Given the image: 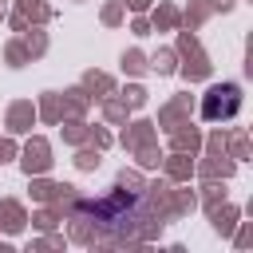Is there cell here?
<instances>
[{"mask_svg": "<svg viewBox=\"0 0 253 253\" xmlns=\"http://www.w3.org/2000/svg\"><path fill=\"white\" fill-rule=\"evenodd\" d=\"M206 213H210V221H213V229H217L221 237H229V233H233V225H237V206L217 202V206H210Z\"/></svg>", "mask_w": 253, "mask_h": 253, "instance_id": "cell-13", "label": "cell"}, {"mask_svg": "<svg viewBox=\"0 0 253 253\" xmlns=\"http://www.w3.org/2000/svg\"><path fill=\"white\" fill-rule=\"evenodd\" d=\"M51 146H47V138H28V146H24V154H20V166H24V174L32 178V174H47L51 170Z\"/></svg>", "mask_w": 253, "mask_h": 253, "instance_id": "cell-4", "label": "cell"}, {"mask_svg": "<svg viewBox=\"0 0 253 253\" xmlns=\"http://www.w3.org/2000/svg\"><path fill=\"white\" fill-rule=\"evenodd\" d=\"M83 91L91 95V103H95V99H107V95L115 91V79H111L107 71H87V75H83Z\"/></svg>", "mask_w": 253, "mask_h": 253, "instance_id": "cell-14", "label": "cell"}, {"mask_svg": "<svg viewBox=\"0 0 253 253\" xmlns=\"http://www.w3.org/2000/svg\"><path fill=\"white\" fill-rule=\"evenodd\" d=\"M130 32H134V36H150V20L138 12V16H134V24H130Z\"/></svg>", "mask_w": 253, "mask_h": 253, "instance_id": "cell-37", "label": "cell"}, {"mask_svg": "<svg viewBox=\"0 0 253 253\" xmlns=\"http://www.w3.org/2000/svg\"><path fill=\"white\" fill-rule=\"evenodd\" d=\"M63 142H71V146L91 142V126H87L83 119H67V123H63Z\"/></svg>", "mask_w": 253, "mask_h": 253, "instance_id": "cell-19", "label": "cell"}, {"mask_svg": "<svg viewBox=\"0 0 253 253\" xmlns=\"http://www.w3.org/2000/svg\"><path fill=\"white\" fill-rule=\"evenodd\" d=\"M126 111H130V107H126L119 95H107V99H103V115H107V123L123 126V123H126Z\"/></svg>", "mask_w": 253, "mask_h": 253, "instance_id": "cell-23", "label": "cell"}, {"mask_svg": "<svg viewBox=\"0 0 253 253\" xmlns=\"http://www.w3.org/2000/svg\"><path fill=\"white\" fill-rule=\"evenodd\" d=\"M190 107H194V99H190V95H174V99H170V103L158 111V123H154V126L174 130L178 123H186V119H190Z\"/></svg>", "mask_w": 253, "mask_h": 253, "instance_id": "cell-8", "label": "cell"}, {"mask_svg": "<svg viewBox=\"0 0 253 253\" xmlns=\"http://www.w3.org/2000/svg\"><path fill=\"white\" fill-rule=\"evenodd\" d=\"M210 12H213V8H210V0H190V8L182 12V24L194 32V28H202V24H206V16H210Z\"/></svg>", "mask_w": 253, "mask_h": 253, "instance_id": "cell-20", "label": "cell"}, {"mask_svg": "<svg viewBox=\"0 0 253 253\" xmlns=\"http://www.w3.org/2000/svg\"><path fill=\"white\" fill-rule=\"evenodd\" d=\"M32 198L36 202H71L75 198V186H59V182H47L43 174H32Z\"/></svg>", "mask_w": 253, "mask_h": 253, "instance_id": "cell-7", "label": "cell"}, {"mask_svg": "<svg viewBox=\"0 0 253 253\" xmlns=\"http://www.w3.org/2000/svg\"><path fill=\"white\" fill-rule=\"evenodd\" d=\"M59 99H63V115H71V119H83L87 107H91V95H87L83 87H71V91H63Z\"/></svg>", "mask_w": 253, "mask_h": 253, "instance_id": "cell-15", "label": "cell"}, {"mask_svg": "<svg viewBox=\"0 0 253 253\" xmlns=\"http://www.w3.org/2000/svg\"><path fill=\"white\" fill-rule=\"evenodd\" d=\"M119 99H123L126 107H146V99H150V95H146V87H142V83H130Z\"/></svg>", "mask_w": 253, "mask_h": 253, "instance_id": "cell-32", "label": "cell"}, {"mask_svg": "<svg viewBox=\"0 0 253 253\" xmlns=\"http://www.w3.org/2000/svg\"><path fill=\"white\" fill-rule=\"evenodd\" d=\"M134 158H138V166H142V170H154V166H162V154H158V146H154V142L138 146V150H134Z\"/></svg>", "mask_w": 253, "mask_h": 253, "instance_id": "cell-28", "label": "cell"}, {"mask_svg": "<svg viewBox=\"0 0 253 253\" xmlns=\"http://www.w3.org/2000/svg\"><path fill=\"white\" fill-rule=\"evenodd\" d=\"M32 249H63V237H55V233H51V237H40Z\"/></svg>", "mask_w": 253, "mask_h": 253, "instance_id": "cell-38", "label": "cell"}, {"mask_svg": "<svg viewBox=\"0 0 253 253\" xmlns=\"http://www.w3.org/2000/svg\"><path fill=\"white\" fill-rule=\"evenodd\" d=\"M178 24H182V12H178L174 4H166V0H162V4L154 8V16H150V28H158V32H174Z\"/></svg>", "mask_w": 253, "mask_h": 253, "instance_id": "cell-16", "label": "cell"}, {"mask_svg": "<svg viewBox=\"0 0 253 253\" xmlns=\"http://www.w3.org/2000/svg\"><path fill=\"white\" fill-rule=\"evenodd\" d=\"M99 162H103V150H99V146H83V150L75 154V166H79V170H95Z\"/></svg>", "mask_w": 253, "mask_h": 253, "instance_id": "cell-30", "label": "cell"}, {"mask_svg": "<svg viewBox=\"0 0 253 253\" xmlns=\"http://www.w3.org/2000/svg\"><path fill=\"white\" fill-rule=\"evenodd\" d=\"M24 225H28L24 206H20L16 198H4V202H0V229H4V233H20Z\"/></svg>", "mask_w": 253, "mask_h": 253, "instance_id": "cell-12", "label": "cell"}, {"mask_svg": "<svg viewBox=\"0 0 253 253\" xmlns=\"http://www.w3.org/2000/svg\"><path fill=\"white\" fill-rule=\"evenodd\" d=\"M16 4H20V12L28 16V24H32V20H36V24H47V20H51V8H47L43 0H16Z\"/></svg>", "mask_w": 253, "mask_h": 253, "instance_id": "cell-25", "label": "cell"}, {"mask_svg": "<svg viewBox=\"0 0 253 253\" xmlns=\"http://www.w3.org/2000/svg\"><path fill=\"white\" fill-rule=\"evenodd\" d=\"M103 24H107V28H115V24H123V0H111V4L103 8Z\"/></svg>", "mask_w": 253, "mask_h": 253, "instance_id": "cell-33", "label": "cell"}, {"mask_svg": "<svg viewBox=\"0 0 253 253\" xmlns=\"http://www.w3.org/2000/svg\"><path fill=\"white\" fill-rule=\"evenodd\" d=\"M28 221H32L36 229H55V225L63 221V206H59V202H43V210H36Z\"/></svg>", "mask_w": 253, "mask_h": 253, "instance_id": "cell-18", "label": "cell"}, {"mask_svg": "<svg viewBox=\"0 0 253 253\" xmlns=\"http://www.w3.org/2000/svg\"><path fill=\"white\" fill-rule=\"evenodd\" d=\"M36 115H40L43 123H59V119H63V99H59V91H43Z\"/></svg>", "mask_w": 253, "mask_h": 253, "instance_id": "cell-17", "label": "cell"}, {"mask_svg": "<svg viewBox=\"0 0 253 253\" xmlns=\"http://www.w3.org/2000/svg\"><path fill=\"white\" fill-rule=\"evenodd\" d=\"M115 186H123V190H130V194H142V190H146V182H142L138 170H119V182H115Z\"/></svg>", "mask_w": 253, "mask_h": 253, "instance_id": "cell-31", "label": "cell"}, {"mask_svg": "<svg viewBox=\"0 0 253 253\" xmlns=\"http://www.w3.org/2000/svg\"><path fill=\"white\" fill-rule=\"evenodd\" d=\"M146 198H150V206H154L150 213L162 217V221H174V217H182V213H194V206H198V194H190V190H174L170 178L146 186Z\"/></svg>", "mask_w": 253, "mask_h": 253, "instance_id": "cell-1", "label": "cell"}, {"mask_svg": "<svg viewBox=\"0 0 253 253\" xmlns=\"http://www.w3.org/2000/svg\"><path fill=\"white\" fill-rule=\"evenodd\" d=\"M170 150L198 154V150H202V130H198V126H190V119H186V123H178V126L170 130Z\"/></svg>", "mask_w": 253, "mask_h": 253, "instance_id": "cell-10", "label": "cell"}, {"mask_svg": "<svg viewBox=\"0 0 253 253\" xmlns=\"http://www.w3.org/2000/svg\"><path fill=\"white\" fill-rule=\"evenodd\" d=\"M237 0H210V8H217V12H229Z\"/></svg>", "mask_w": 253, "mask_h": 253, "instance_id": "cell-41", "label": "cell"}, {"mask_svg": "<svg viewBox=\"0 0 253 253\" xmlns=\"http://www.w3.org/2000/svg\"><path fill=\"white\" fill-rule=\"evenodd\" d=\"M8 24H12V32H28V16H24L20 8H16L12 16H8Z\"/></svg>", "mask_w": 253, "mask_h": 253, "instance_id": "cell-36", "label": "cell"}, {"mask_svg": "<svg viewBox=\"0 0 253 253\" xmlns=\"http://www.w3.org/2000/svg\"><path fill=\"white\" fill-rule=\"evenodd\" d=\"M24 47H28V55H32V59H40V55L47 51V36H43L40 28H32V32H24Z\"/></svg>", "mask_w": 253, "mask_h": 253, "instance_id": "cell-26", "label": "cell"}, {"mask_svg": "<svg viewBox=\"0 0 253 253\" xmlns=\"http://www.w3.org/2000/svg\"><path fill=\"white\" fill-rule=\"evenodd\" d=\"M123 8H130V12H146L150 0H123Z\"/></svg>", "mask_w": 253, "mask_h": 253, "instance_id": "cell-40", "label": "cell"}, {"mask_svg": "<svg viewBox=\"0 0 253 253\" xmlns=\"http://www.w3.org/2000/svg\"><path fill=\"white\" fill-rule=\"evenodd\" d=\"M126 150H138V146H146V142H158V126L150 123V119H138V123H130L126 130H123V138H119Z\"/></svg>", "mask_w": 253, "mask_h": 253, "instance_id": "cell-9", "label": "cell"}, {"mask_svg": "<svg viewBox=\"0 0 253 253\" xmlns=\"http://www.w3.org/2000/svg\"><path fill=\"white\" fill-rule=\"evenodd\" d=\"M225 142H229V158H233V162H245V158H249V134H245V130H229Z\"/></svg>", "mask_w": 253, "mask_h": 253, "instance_id": "cell-24", "label": "cell"}, {"mask_svg": "<svg viewBox=\"0 0 253 253\" xmlns=\"http://www.w3.org/2000/svg\"><path fill=\"white\" fill-rule=\"evenodd\" d=\"M241 111V87L237 83H213L202 95V119L206 123H225Z\"/></svg>", "mask_w": 253, "mask_h": 253, "instance_id": "cell-2", "label": "cell"}, {"mask_svg": "<svg viewBox=\"0 0 253 253\" xmlns=\"http://www.w3.org/2000/svg\"><path fill=\"white\" fill-rule=\"evenodd\" d=\"M178 55H182V75H186V83H202V79H210L213 63L206 59V51H202V43H198V36H194L190 28L178 36Z\"/></svg>", "mask_w": 253, "mask_h": 253, "instance_id": "cell-3", "label": "cell"}, {"mask_svg": "<svg viewBox=\"0 0 253 253\" xmlns=\"http://www.w3.org/2000/svg\"><path fill=\"white\" fill-rule=\"evenodd\" d=\"M0 249H8V245H0Z\"/></svg>", "mask_w": 253, "mask_h": 253, "instance_id": "cell-43", "label": "cell"}, {"mask_svg": "<svg viewBox=\"0 0 253 253\" xmlns=\"http://www.w3.org/2000/svg\"><path fill=\"white\" fill-rule=\"evenodd\" d=\"M123 71H126V75H146V71H150V59H146L138 47H130V51H123Z\"/></svg>", "mask_w": 253, "mask_h": 253, "instance_id": "cell-22", "label": "cell"}, {"mask_svg": "<svg viewBox=\"0 0 253 253\" xmlns=\"http://www.w3.org/2000/svg\"><path fill=\"white\" fill-rule=\"evenodd\" d=\"M4 16H8V0H0V20H4Z\"/></svg>", "mask_w": 253, "mask_h": 253, "instance_id": "cell-42", "label": "cell"}, {"mask_svg": "<svg viewBox=\"0 0 253 253\" xmlns=\"http://www.w3.org/2000/svg\"><path fill=\"white\" fill-rule=\"evenodd\" d=\"M233 241H237V249H249V245H253V221H245V225L237 229V237H233Z\"/></svg>", "mask_w": 253, "mask_h": 253, "instance_id": "cell-34", "label": "cell"}, {"mask_svg": "<svg viewBox=\"0 0 253 253\" xmlns=\"http://www.w3.org/2000/svg\"><path fill=\"white\" fill-rule=\"evenodd\" d=\"M91 142H95L99 150H107V146H111V134H107L103 126H91Z\"/></svg>", "mask_w": 253, "mask_h": 253, "instance_id": "cell-35", "label": "cell"}, {"mask_svg": "<svg viewBox=\"0 0 253 253\" xmlns=\"http://www.w3.org/2000/svg\"><path fill=\"white\" fill-rule=\"evenodd\" d=\"M233 170H237V162L225 154V150H206V162H198L194 166V174H202V178H233Z\"/></svg>", "mask_w": 253, "mask_h": 253, "instance_id": "cell-5", "label": "cell"}, {"mask_svg": "<svg viewBox=\"0 0 253 253\" xmlns=\"http://www.w3.org/2000/svg\"><path fill=\"white\" fill-rule=\"evenodd\" d=\"M4 59H8V67H24V63H32V55H28L24 40H12V43L4 47Z\"/></svg>", "mask_w": 253, "mask_h": 253, "instance_id": "cell-27", "label": "cell"}, {"mask_svg": "<svg viewBox=\"0 0 253 253\" xmlns=\"http://www.w3.org/2000/svg\"><path fill=\"white\" fill-rule=\"evenodd\" d=\"M36 119H40V115H36L32 99H16V103L8 107V119H4V126H8V134H28Z\"/></svg>", "mask_w": 253, "mask_h": 253, "instance_id": "cell-6", "label": "cell"}, {"mask_svg": "<svg viewBox=\"0 0 253 253\" xmlns=\"http://www.w3.org/2000/svg\"><path fill=\"white\" fill-rule=\"evenodd\" d=\"M178 51H170V47H158L154 55H150V71H158V75H170V71H178Z\"/></svg>", "mask_w": 253, "mask_h": 253, "instance_id": "cell-21", "label": "cell"}, {"mask_svg": "<svg viewBox=\"0 0 253 253\" xmlns=\"http://www.w3.org/2000/svg\"><path fill=\"white\" fill-rule=\"evenodd\" d=\"M194 154H182V150H170L166 158H162V170H166V178L170 182H190V174H194V162H190Z\"/></svg>", "mask_w": 253, "mask_h": 253, "instance_id": "cell-11", "label": "cell"}, {"mask_svg": "<svg viewBox=\"0 0 253 253\" xmlns=\"http://www.w3.org/2000/svg\"><path fill=\"white\" fill-rule=\"evenodd\" d=\"M8 158H16V142L12 138H0V162H8Z\"/></svg>", "mask_w": 253, "mask_h": 253, "instance_id": "cell-39", "label": "cell"}, {"mask_svg": "<svg viewBox=\"0 0 253 253\" xmlns=\"http://www.w3.org/2000/svg\"><path fill=\"white\" fill-rule=\"evenodd\" d=\"M217 202H225V190H221L217 178H206V186H202V206L210 210V206H217Z\"/></svg>", "mask_w": 253, "mask_h": 253, "instance_id": "cell-29", "label": "cell"}]
</instances>
